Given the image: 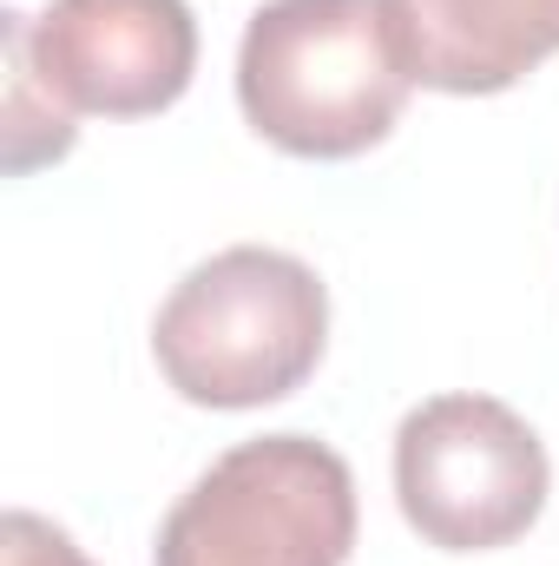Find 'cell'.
Returning <instances> with one entry per match:
<instances>
[{"mask_svg": "<svg viewBox=\"0 0 559 566\" xmlns=\"http://www.w3.org/2000/svg\"><path fill=\"white\" fill-rule=\"evenodd\" d=\"M415 66L389 0H271L238 46L244 119L296 158H356L395 133Z\"/></svg>", "mask_w": 559, "mask_h": 566, "instance_id": "obj_1", "label": "cell"}, {"mask_svg": "<svg viewBox=\"0 0 559 566\" xmlns=\"http://www.w3.org/2000/svg\"><path fill=\"white\" fill-rule=\"evenodd\" d=\"M329 343V290L271 244H231L178 283L151 323L165 382L198 409H264L309 382Z\"/></svg>", "mask_w": 559, "mask_h": 566, "instance_id": "obj_2", "label": "cell"}, {"mask_svg": "<svg viewBox=\"0 0 559 566\" xmlns=\"http://www.w3.org/2000/svg\"><path fill=\"white\" fill-rule=\"evenodd\" d=\"M356 474L316 434H257L218 454L158 527V566H342Z\"/></svg>", "mask_w": 559, "mask_h": 566, "instance_id": "obj_3", "label": "cell"}, {"mask_svg": "<svg viewBox=\"0 0 559 566\" xmlns=\"http://www.w3.org/2000/svg\"><path fill=\"white\" fill-rule=\"evenodd\" d=\"M540 434L494 396H434L395 428V501L428 547L494 554L547 507Z\"/></svg>", "mask_w": 559, "mask_h": 566, "instance_id": "obj_4", "label": "cell"}, {"mask_svg": "<svg viewBox=\"0 0 559 566\" xmlns=\"http://www.w3.org/2000/svg\"><path fill=\"white\" fill-rule=\"evenodd\" d=\"M40 80L73 113L145 119L198 73V20L184 0H46L27 13Z\"/></svg>", "mask_w": 559, "mask_h": 566, "instance_id": "obj_5", "label": "cell"}, {"mask_svg": "<svg viewBox=\"0 0 559 566\" xmlns=\"http://www.w3.org/2000/svg\"><path fill=\"white\" fill-rule=\"evenodd\" d=\"M409 66L434 93H507L559 53V0H389Z\"/></svg>", "mask_w": 559, "mask_h": 566, "instance_id": "obj_6", "label": "cell"}, {"mask_svg": "<svg viewBox=\"0 0 559 566\" xmlns=\"http://www.w3.org/2000/svg\"><path fill=\"white\" fill-rule=\"evenodd\" d=\"M7 99H0V139H7V171H33V165H53L73 151V106L53 99V86L40 80L33 66V46H27V13L13 7L7 13Z\"/></svg>", "mask_w": 559, "mask_h": 566, "instance_id": "obj_7", "label": "cell"}, {"mask_svg": "<svg viewBox=\"0 0 559 566\" xmlns=\"http://www.w3.org/2000/svg\"><path fill=\"white\" fill-rule=\"evenodd\" d=\"M0 566H93V560L73 547L66 527H53V521L13 507V514L0 521Z\"/></svg>", "mask_w": 559, "mask_h": 566, "instance_id": "obj_8", "label": "cell"}]
</instances>
